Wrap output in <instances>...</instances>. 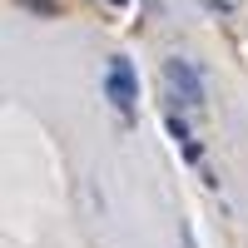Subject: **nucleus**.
I'll return each mask as SVG.
<instances>
[{
    "label": "nucleus",
    "mask_w": 248,
    "mask_h": 248,
    "mask_svg": "<svg viewBox=\"0 0 248 248\" xmlns=\"http://www.w3.org/2000/svg\"><path fill=\"white\" fill-rule=\"evenodd\" d=\"M105 94H109V105L124 114V124H129V119H134V99H139V79H134V65H129V60H109Z\"/></svg>",
    "instance_id": "f257e3e1"
},
{
    "label": "nucleus",
    "mask_w": 248,
    "mask_h": 248,
    "mask_svg": "<svg viewBox=\"0 0 248 248\" xmlns=\"http://www.w3.org/2000/svg\"><path fill=\"white\" fill-rule=\"evenodd\" d=\"M164 79L174 85V94L184 99V105H203V79H199V70L189 65V60L169 55V60H164Z\"/></svg>",
    "instance_id": "f03ea898"
}]
</instances>
